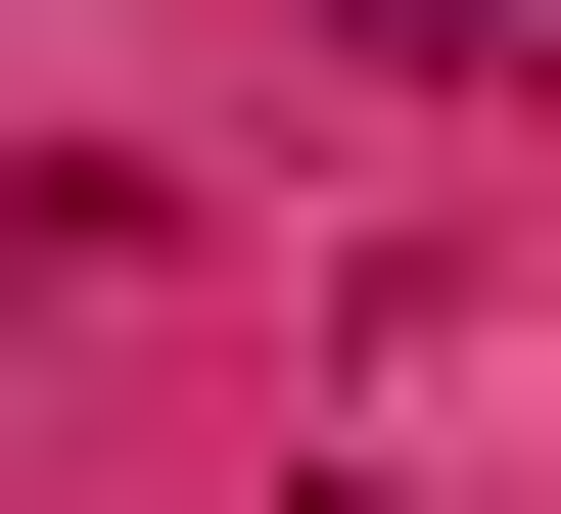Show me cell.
<instances>
[{
    "label": "cell",
    "instance_id": "1",
    "mask_svg": "<svg viewBox=\"0 0 561 514\" xmlns=\"http://www.w3.org/2000/svg\"><path fill=\"white\" fill-rule=\"evenodd\" d=\"M328 47H421V94H561V0H328Z\"/></svg>",
    "mask_w": 561,
    "mask_h": 514
}]
</instances>
